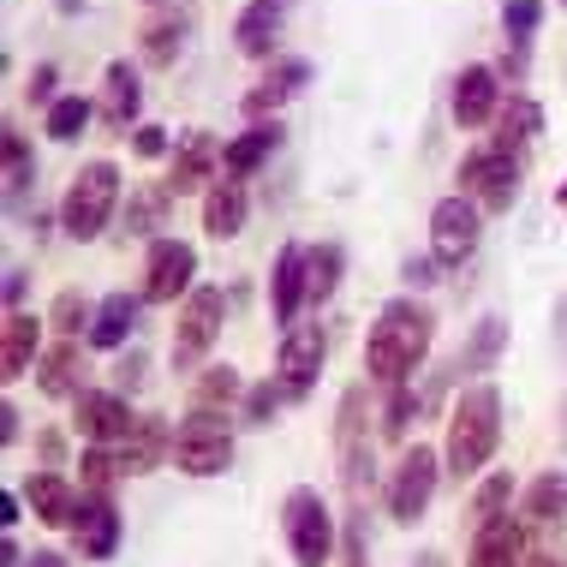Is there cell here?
I'll return each mask as SVG.
<instances>
[{
  "instance_id": "1",
  "label": "cell",
  "mask_w": 567,
  "mask_h": 567,
  "mask_svg": "<svg viewBox=\"0 0 567 567\" xmlns=\"http://www.w3.org/2000/svg\"><path fill=\"white\" fill-rule=\"evenodd\" d=\"M436 341V311L424 299H389L377 311L371 334H364V371H371L377 389H406L412 371L424 364V352H431Z\"/></svg>"
},
{
  "instance_id": "2",
  "label": "cell",
  "mask_w": 567,
  "mask_h": 567,
  "mask_svg": "<svg viewBox=\"0 0 567 567\" xmlns=\"http://www.w3.org/2000/svg\"><path fill=\"white\" fill-rule=\"evenodd\" d=\"M502 449V394L496 382H466L449 406V442H442V466L449 478H484V466Z\"/></svg>"
},
{
  "instance_id": "3",
  "label": "cell",
  "mask_w": 567,
  "mask_h": 567,
  "mask_svg": "<svg viewBox=\"0 0 567 567\" xmlns=\"http://www.w3.org/2000/svg\"><path fill=\"white\" fill-rule=\"evenodd\" d=\"M114 209H120V167L109 156H96L72 174L66 197H60V227H66V239L84 245L114 221Z\"/></svg>"
},
{
  "instance_id": "4",
  "label": "cell",
  "mask_w": 567,
  "mask_h": 567,
  "mask_svg": "<svg viewBox=\"0 0 567 567\" xmlns=\"http://www.w3.org/2000/svg\"><path fill=\"white\" fill-rule=\"evenodd\" d=\"M174 460L186 478H221L227 466H234V424H227V412H204L192 406L186 419L174 424Z\"/></svg>"
},
{
  "instance_id": "5",
  "label": "cell",
  "mask_w": 567,
  "mask_h": 567,
  "mask_svg": "<svg viewBox=\"0 0 567 567\" xmlns=\"http://www.w3.org/2000/svg\"><path fill=\"white\" fill-rule=\"evenodd\" d=\"M281 532H287V549H293L299 567H329L334 561V514H329L323 489H311V484L287 489Z\"/></svg>"
},
{
  "instance_id": "6",
  "label": "cell",
  "mask_w": 567,
  "mask_h": 567,
  "mask_svg": "<svg viewBox=\"0 0 567 567\" xmlns=\"http://www.w3.org/2000/svg\"><path fill=\"white\" fill-rule=\"evenodd\" d=\"M221 323H227V299H221V287H197V293L179 305L174 347H167L174 371H197V364L209 359V347L221 341Z\"/></svg>"
},
{
  "instance_id": "7",
  "label": "cell",
  "mask_w": 567,
  "mask_h": 567,
  "mask_svg": "<svg viewBox=\"0 0 567 567\" xmlns=\"http://www.w3.org/2000/svg\"><path fill=\"white\" fill-rule=\"evenodd\" d=\"M449 478V466H442V454L436 449H406L401 454V466L389 472V514H394V526H419L424 508L436 502V484Z\"/></svg>"
},
{
  "instance_id": "8",
  "label": "cell",
  "mask_w": 567,
  "mask_h": 567,
  "mask_svg": "<svg viewBox=\"0 0 567 567\" xmlns=\"http://www.w3.org/2000/svg\"><path fill=\"white\" fill-rule=\"evenodd\" d=\"M519 174H526V162L502 156L496 144H484V150H472V156L460 162V192H466L484 216H502V209H514V197H519Z\"/></svg>"
},
{
  "instance_id": "9",
  "label": "cell",
  "mask_w": 567,
  "mask_h": 567,
  "mask_svg": "<svg viewBox=\"0 0 567 567\" xmlns=\"http://www.w3.org/2000/svg\"><path fill=\"white\" fill-rule=\"evenodd\" d=\"M478 239H484V209L466 192L442 197L431 209V257L442 269H466L478 257Z\"/></svg>"
},
{
  "instance_id": "10",
  "label": "cell",
  "mask_w": 567,
  "mask_h": 567,
  "mask_svg": "<svg viewBox=\"0 0 567 567\" xmlns=\"http://www.w3.org/2000/svg\"><path fill=\"white\" fill-rule=\"evenodd\" d=\"M334 454H341V478L352 496H364V478H371V389L352 382L341 394V419H334Z\"/></svg>"
},
{
  "instance_id": "11",
  "label": "cell",
  "mask_w": 567,
  "mask_h": 567,
  "mask_svg": "<svg viewBox=\"0 0 567 567\" xmlns=\"http://www.w3.org/2000/svg\"><path fill=\"white\" fill-rule=\"evenodd\" d=\"M323 359H329V329L323 323H293L281 334V347H275V377H281V389L305 401V394L317 389V377H323Z\"/></svg>"
},
{
  "instance_id": "12",
  "label": "cell",
  "mask_w": 567,
  "mask_h": 567,
  "mask_svg": "<svg viewBox=\"0 0 567 567\" xmlns=\"http://www.w3.org/2000/svg\"><path fill=\"white\" fill-rule=\"evenodd\" d=\"M197 293V245L186 239H156L144 264V299L150 305H174Z\"/></svg>"
},
{
  "instance_id": "13",
  "label": "cell",
  "mask_w": 567,
  "mask_h": 567,
  "mask_svg": "<svg viewBox=\"0 0 567 567\" xmlns=\"http://www.w3.org/2000/svg\"><path fill=\"white\" fill-rule=\"evenodd\" d=\"M72 424H79L84 442H102V449H120L137 419H132V401L120 389H84L79 401H72Z\"/></svg>"
},
{
  "instance_id": "14",
  "label": "cell",
  "mask_w": 567,
  "mask_h": 567,
  "mask_svg": "<svg viewBox=\"0 0 567 567\" xmlns=\"http://www.w3.org/2000/svg\"><path fill=\"white\" fill-rule=\"evenodd\" d=\"M216 179H221V137L197 126V132L179 137V150H174V162H167L162 186L174 197H192V192H209Z\"/></svg>"
},
{
  "instance_id": "15",
  "label": "cell",
  "mask_w": 567,
  "mask_h": 567,
  "mask_svg": "<svg viewBox=\"0 0 567 567\" xmlns=\"http://www.w3.org/2000/svg\"><path fill=\"white\" fill-rule=\"evenodd\" d=\"M449 114L454 126H489V120L502 114V72L484 66V60H472V66L454 72V90H449Z\"/></svg>"
},
{
  "instance_id": "16",
  "label": "cell",
  "mask_w": 567,
  "mask_h": 567,
  "mask_svg": "<svg viewBox=\"0 0 567 567\" xmlns=\"http://www.w3.org/2000/svg\"><path fill=\"white\" fill-rule=\"evenodd\" d=\"M287 12L293 0H245V12L234 19V49L245 60H275V42L287 30Z\"/></svg>"
},
{
  "instance_id": "17",
  "label": "cell",
  "mask_w": 567,
  "mask_h": 567,
  "mask_svg": "<svg viewBox=\"0 0 567 567\" xmlns=\"http://www.w3.org/2000/svg\"><path fill=\"white\" fill-rule=\"evenodd\" d=\"M305 84H311V60H299V54H275V60H269V72L251 84V96H245V114H251V120H269L275 109H287V102H293Z\"/></svg>"
},
{
  "instance_id": "18",
  "label": "cell",
  "mask_w": 567,
  "mask_h": 567,
  "mask_svg": "<svg viewBox=\"0 0 567 567\" xmlns=\"http://www.w3.org/2000/svg\"><path fill=\"white\" fill-rule=\"evenodd\" d=\"M137 109H144V84H137V66L132 60H109V72H102V126L109 132H137Z\"/></svg>"
},
{
  "instance_id": "19",
  "label": "cell",
  "mask_w": 567,
  "mask_h": 567,
  "mask_svg": "<svg viewBox=\"0 0 567 567\" xmlns=\"http://www.w3.org/2000/svg\"><path fill=\"white\" fill-rule=\"evenodd\" d=\"M72 544H79L84 561H109L120 549V508L114 496H84L79 519H72Z\"/></svg>"
},
{
  "instance_id": "20",
  "label": "cell",
  "mask_w": 567,
  "mask_h": 567,
  "mask_svg": "<svg viewBox=\"0 0 567 567\" xmlns=\"http://www.w3.org/2000/svg\"><path fill=\"white\" fill-rule=\"evenodd\" d=\"M42 329L30 311H7V329H0V382H19L24 371H37L42 359Z\"/></svg>"
},
{
  "instance_id": "21",
  "label": "cell",
  "mask_w": 567,
  "mask_h": 567,
  "mask_svg": "<svg viewBox=\"0 0 567 567\" xmlns=\"http://www.w3.org/2000/svg\"><path fill=\"white\" fill-rule=\"evenodd\" d=\"M245 216H251V192H245V179H216V186L204 192V234L209 239H239L245 234Z\"/></svg>"
},
{
  "instance_id": "22",
  "label": "cell",
  "mask_w": 567,
  "mask_h": 567,
  "mask_svg": "<svg viewBox=\"0 0 567 567\" xmlns=\"http://www.w3.org/2000/svg\"><path fill=\"white\" fill-rule=\"evenodd\" d=\"M305 251L311 245H281L275 251V275H269V311L281 329H293L299 305H305Z\"/></svg>"
},
{
  "instance_id": "23",
  "label": "cell",
  "mask_w": 567,
  "mask_h": 567,
  "mask_svg": "<svg viewBox=\"0 0 567 567\" xmlns=\"http://www.w3.org/2000/svg\"><path fill=\"white\" fill-rule=\"evenodd\" d=\"M281 120H257L251 132H239V137H227V150H221V174L227 179H251L257 167H264L275 150H281Z\"/></svg>"
},
{
  "instance_id": "24",
  "label": "cell",
  "mask_w": 567,
  "mask_h": 567,
  "mask_svg": "<svg viewBox=\"0 0 567 567\" xmlns=\"http://www.w3.org/2000/svg\"><path fill=\"white\" fill-rule=\"evenodd\" d=\"M538 132H544V109L526 96V90H514V102H502V114H496V137H489V144H496L502 156L526 162V150L538 144Z\"/></svg>"
},
{
  "instance_id": "25",
  "label": "cell",
  "mask_w": 567,
  "mask_h": 567,
  "mask_svg": "<svg viewBox=\"0 0 567 567\" xmlns=\"http://www.w3.org/2000/svg\"><path fill=\"white\" fill-rule=\"evenodd\" d=\"M519 561H526V532H519L514 514H502V519H489V526L472 532L466 567H519Z\"/></svg>"
},
{
  "instance_id": "26",
  "label": "cell",
  "mask_w": 567,
  "mask_h": 567,
  "mask_svg": "<svg viewBox=\"0 0 567 567\" xmlns=\"http://www.w3.org/2000/svg\"><path fill=\"white\" fill-rule=\"evenodd\" d=\"M120 472L126 478H144V472L162 466V454H174V431H167V419H137V431L120 442Z\"/></svg>"
},
{
  "instance_id": "27",
  "label": "cell",
  "mask_w": 567,
  "mask_h": 567,
  "mask_svg": "<svg viewBox=\"0 0 567 567\" xmlns=\"http://www.w3.org/2000/svg\"><path fill=\"white\" fill-rule=\"evenodd\" d=\"M24 502H30V514H37L42 526H66V532H72V519H79V502H84V496H72V484L60 478V472H30Z\"/></svg>"
},
{
  "instance_id": "28",
  "label": "cell",
  "mask_w": 567,
  "mask_h": 567,
  "mask_svg": "<svg viewBox=\"0 0 567 567\" xmlns=\"http://www.w3.org/2000/svg\"><path fill=\"white\" fill-rule=\"evenodd\" d=\"M37 382L42 394H54V401H79L84 394V347L79 341H60L37 359Z\"/></svg>"
},
{
  "instance_id": "29",
  "label": "cell",
  "mask_w": 567,
  "mask_h": 567,
  "mask_svg": "<svg viewBox=\"0 0 567 567\" xmlns=\"http://www.w3.org/2000/svg\"><path fill=\"white\" fill-rule=\"evenodd\" d=\"M144 305L150 299H132V293H109L96 305V323H90L84 341L96 347V352H114V347H126L132 341V329H137V317H144Z\"/></svg>"
},
{
  "instance_id": "30",
  "label": "cell",
  "mask_w": 567,
  "mask_h": 567,
  "mask_svg": "<svg viewBox=\"0 0 567 567\" xmlns=\"http://www.w3.org/2000/svg\"><path fill=\"white\" fill-rule=\"evenodd\" d=\"M502 347H508V323H502V317H478L472 341L460 347V359H454V377H484L489 364L502 359Z\"/></svg>"
},
{
  "instance_id": "31",
  "label": "cell",
  "mask_w": 567,
  "mask_h": 567,
  "mask_svg": "<svg viewBox=\"0 0 567 567\" xmlns=\"http://www.w3.org/2000/svg\"><path fill=\"white\" fill-rule=\"evenodd\" d=\"M561 514H567V472H538V478L526 484V496H519V519L556 526Z\"/></svg>"
},
{
  "instance_id": "32",
  "label": "cell",
  "mask_w": 567,
  "mask_h": 567,
  "mask_svg": "<svg viewBox=\"0 0 567 567\" xmlns=\"http://www.w3.org/2000/svg\"><path fill=\"white\" fill-rule=\"evenodd\" d=\"M341 269H347V251L341 245H311L305 251V305H323L334 287H341Z\"/></svg>"
},
{
  "instance_id": "33",
  "label": "cell",
  "mask_w": 567,
  "mask_h": 567,
  "mask_svg": "<svg viewBox=\"0 0 567 567\" xmlns=\"http://www.w3.org/2000/svg\"><path fill=\"white\" fill-rule=\"evenodd\" d=\"M186 30H192V12H162L156 24H144V60L150 66H174L179 49H186Z\"/></svg>"
},
{
  "instance_id": "34",
  "label": "cell",
  "mask_w": 567,
  "mask_h": 567,
  "mask_svg": "<svg viewBox=\"0 0 567 567\" xmlns=\"http://www.w3.org/2000/svg\"><path fill=\"white\" fill-rule=\"evenodd\" d=\"M239 394H245V377L234 364H209V371L192 382V406H204V412H227Z\"/></svg>"
},
{
  "instance_id": "35",
  "label": "cell",
  "mask_w": 567,
  "mask_h": 567,
  "mask_svg": "<svg viewBox=\"0 0 567 567\" xmlns=\"http://www.w3.org/2000/svg\"><path fill=\"white\" fill-rule=\"evenodd\" d=\"M167 204H174V192H167V186H132V204H126V234H132V239L162 234Z\"/></svg>"
},
{
  "instance_id": "36",
  "label": "cell",
  "mask_w": 567,
  "mask_h": 567,
  "mask_svg": "<svg viewBox=\"0 0 567 567\" xmlns=\"http://www.w3.org/2000/svg\"><path fill=\"white\" fill-rule=\"evenodd\" d=\"M502 514H514V472H496V478H484L478 489H472V502H466L472 532L489 526V519H502Z\"/></svg>"
},
{
  "instance_id": "37",
  "label": "cell",
  "mask_w": 567,
  "mask_h": 567,
  "mask_svg": "<svg viewBox=\"0 0 567 567\" xmlns=\"http://www.w3.org/2000/svg\"><path fill=\"white\" fill-rule=\"evenodd\" d=\"M90 323H96V305H90L79 287H66V293L49 305V329L60 341H79V334H90Z\"/></svg>"
},
{
  "instance_id": "38",
  "label": "cell",
  "mask_w": 567,
  "mask_h": 567,
  "mask_svg": "<svg viewBox=\"0 0 567 567\" xmlns=\"http://www.w3.org/2000/svg\"><path fill=\"white\" fill-rule=\"evenodd\" d=\"M90 120H96V102H84V96H60L54 109H49V120H42V132L54 137V144H72Z\"/></svg>"
},
{
  "instance_id": "39",
  "label": "cell",
  "mask_w": 567,
  "mask_h": 567,
  "mask_svg": "<svg viewBox=\"0 0 567 567\" xmlns=\"http://www.w3.org/2000/svg\"><path fill=\"white\" fill-rule=\"evenodd\" d=\"M287 401H293V394L281 389V377H269V382H257V389H245V424H251V431H264V424H269Z\"/></svg>"
},
{
  "instance_id": "40",
  "label": "cell",
  "mask_w": 567,
  "mask_h": 567,
  "mask_svg": "<svg viewBox=\"0 0 567 567\" xmlns=\"http://www.w3.org/2000/svg\"><path fill=\"white\" fill-rule=\"evenodd\" d=\"M0 156H7V197H24L30 174H37V162H30V144L19 132H0Z\"/></svg>"
},
{
  "instance_id": "41",
  "label": "cell",
  "mask_w": 567,
  "mask_h": 567,
  "mask_svg": "<svg viewBox=\"0 0 567 567\" xmlns=\"http://www.w3.org/2000/svg\"><path fill=\"white\" fill-rule=\"evenodd\" d=\"M544 24V0H502V30L508 42H532Z\"/></svg>"
},
{
  "instance_id": "42",
  "label": "cell",
  "mask_w": 567,
  "mask_h": 567,
  "mask_svg": "<svg viewBox=\"0 0 567 567\" xmlns=\"http://www.w3.org/2000/svg\"><path fill=\"white\" fill-rule=\"evenodd\" d=\"M412 412H419V394H412V389H389V406H382V436H406Z\"/></svg>"
},
{
  "instance_id": "43",
  "label": "cell",
  "mask_w": 567,
  "mask_h": 567,
  "mask_svg": "<svg viewBox=\"0 0 567 567\" xmlns=\"http://www.w3.org/2000/svg\"><path fill=\"white\" fill-rule=\"evenodd\" d=\"M436 257H406V264H401V281L412 287V293H424V287H436Z\"/></svg>"
},
{
  "instance_id": "44",
  "label": "cell",
  "mask_w": 567,
  "mask_h": 567,
  "mask_svg": "<svg viewBox=\"0 0 567 567\" xmlns=\"http://www.w3.org/2000/svg\"><path fill=\"white\" fill-rule=\"evenodd\" d=\"M54 79H60L54 66H37V72H30V90H24V96L37 102V109H54V102H60V96H54Z\"/></svg>"
},
{
  "instance_id": "45",
  "label": "cell",
  "mask_w": 567,
  "mask_h": 567,
  "mask_svg": "<svg viewBox=\"0 0 567 567\" xmlns=\"http://www.w3.org/2000/svg\"><path fill=\"white\" fill-rule=\"evenodd\" d=\"M144 371H150L144 347H132L126 359H120V371H114V382H120V394H126V389H137V382H144Z\"/></svg>"
},
{
  "instance_id": "46",
  "label": "cell",
  "mask_w": 567,
  "mask_h": 567,
  "mask_svg": "<svg viewBox=\"0 0 567 567\" xmlns=\"http://www.w3.org/2000/svg\"><path fill=\"white\" fill-rule=\"evenodd\" d=\"M132 150H137V156H167V132L162 126H137L132 132Z\"/></svg>"
},
{
  "instance_id": "47",
  "label": "cell",
  "mask_w": 567,
  "mask_h": 567,
  "mask_svg": "<svg viewBox=\"0 0 567 567\" xmlns=\"http://www.w3.org/2000/svg\"><path fill=\"white\" fill-rule=\"evenodd\" d=\"M24 269H7V311H24Z\"/></svg>"
},
{
  "instance_id": "48",
  "label": "cell",
  "mask_w": 567,
  "mask_h": 567,
  "mask_svg": "<svg viewBox=\"0 0 567 567\" xmlns=\"http://www.w3.org/2000/svg\"><path fill=\"white\" fill-rule=\"evenodd\" d=\"M0 526H19V496H12V489H0Z\"/></svg>"
},
{
  "instance_id": "49",
  "label": "cell",
  "mask_w": 567,
  "mask_h": 567,
  "mask_svg": "<svg viewBox=\"0 0 567 567\" xmlns=\"http://www.w3.org/2000/svg\"><path fill=\"white\" fill-rule=\"evenodd\" d=\"M12 436H19V406H0V442H12Z\"/></svg>"
},
{
  "instance_id": "50",
  "label": "cell",
  "mask_w": 567,
  "mask_h": 567,
  "mask_svg": "<svg viewBox=\"0 0 567 567\" xmlns=\"http://www.w3.org/2000/svg\"><path fill=\"white\" fill-rule=\"evenodd\" d=\"M24 567H66V556H54V549H37V556H24Z\"/></svg>"
},
{
  "instance_id": "51",
  "label": "cell",
  "mask_w": 567,
  "mask_h": 567,
  "mask_svg": "<svg viewBox=\"0 0 567 567\" xmlns=\"http://www.w3.org/2000/svg\"><path fill=\"white\" fill-rule=\"evenodd\" d=\"M347 567H364V549H359V532L347 538Z\"/></svg>"
},
{
  "instance_id": "52",
  "label": "cell",
  "mask_w": 567,
  "mask_h": 567,
  "mask_svg": "<svg viewBox=\"0 0 567 567\" xmlns=\"http://www.w3.org/2000/svg\"><path fill=\"white\" fill-rule=\"evenodd\" d=\"M412 567H449V561H442V556H436V549H424V556H419V561H412Z\"/></svg>"
},
{
  "instance_id": "53",
  "label": "cell",
  "mask_w": 567,
  "mask_h": 567,
  "mask_svg": "<svg viewBox=\"0 0 567 567\" xmlns=\"http://www.w3.org/2000/svg\"><path fill=\"white\" fill-rule=\"evenodd\" d=\"M519 567H561V561H556V556H526Z\"/></svg>"
},
{
  "instance_id": "54",
  "label": "cell",
  "mask_w": 567,
  "mask_h": 567,
  "mask_svg": "<svg viewBox=\"0 0 567 567\" xmlns=\"http://www.w3.org/2000/svg\"><path fill=\"white\" fill-rule=\"evenodd\" d=\"M556 204H561V216H567V179H561V197H556Z\"/></svg>"
},
{
  "instance_id": "55",
  "label": "cell",
  "mask_w": 567,
  "mask_h": 567,
  "mask_svg": "<svg viewBox=\"0 0 567 567\" xmlns=\"http://www.w3.org/2000/svg\"><path fill=\"white\" fill-rule=\"evenodd\" d=\"M561 7H567V0H561Z\"/></svg>"
}]
</instances>
